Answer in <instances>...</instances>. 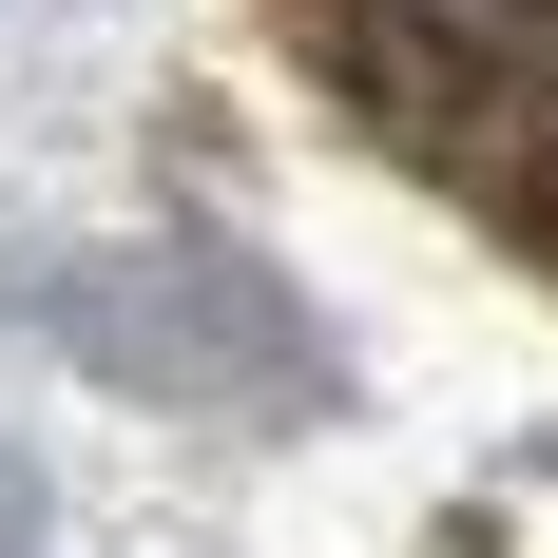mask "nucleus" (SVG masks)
I'll list each match as a JSON object with an SVG mask.
<instances>
[{"label":"nucleus","instance_id":"1","mask_svg":"<svg viewBox=\"0 0 558 558\" xmlns=\"http://www.w3.org/2000/svg\"><path fill=\"white\" fill-rule=\"evenodd\" d=\"M347 58L386 116H501V97L558 116V0H366Z\"/></svg>","mask_w":558,"mask_h":558}]
</instances>
